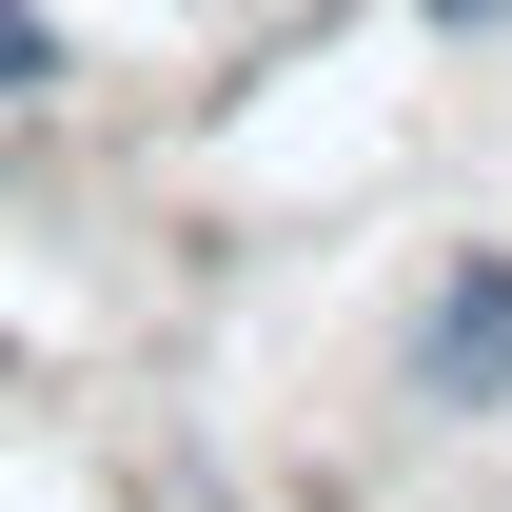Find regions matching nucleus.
<instances>
[{"label": "nucleus", "instance_id": "1", "mask_svg": "<svg viewBox=\"0 0 512 512\" xmlns=\"http://www.w3.org/2000/svg\"><path fill=\"white\" fill-rule=\"evenodd\" d=\"M414 375H434L453 414H493V394H512V256H473V276L434 296V335H414Z\"/></svg>", "mask_w": 512, "mask_h": 512}, {"label": "nucleus", "instance_id": "2", "mask_svg": "<svg viewBox=\"0 0 512 512\" xmlns=\"http://www.w3.org/2000/svg\"><path fill=\"white\" fill-rule=\"evenodd\" d=\"M0 79H60V40H40V20H20V0H0Z\"/></svg>", "mask_w": 512, "mask_h": 512}, {"label": "nucleus", "instance_id": "3", "mask_svg": "<svg viewBox=\"0 0 512 512\" xmlns=\"http://www.w3.org/2000/svg\"><path fill=\"white\" fill-rule=\"evenodd\" d=\"M434 20H512V0H434Z\"/></svg>", "mask_w": 512, "mask_h": 512}]
</instances>
